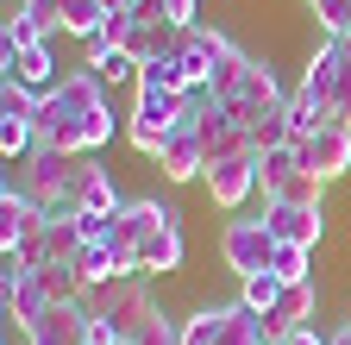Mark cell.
<instances>
[{"label": "cell", "mask_w": 351, "mask_h": 345, "mask_svg": "<svg viewBox=\"0 0 351 345\" xmlns=\"http://www.w3.org/2000/svg\"><path fill=\"white\" fill-rule=\"evenodd\" d=\"M107 139H113V101H107V82L95 69H75L51 95H38V145L69 151V157H95Z\"/></svg>", "instance_id": "cell-1"}, {"label": "cell", "mask_w": 351, "mask_h": 345, "mask_svg": "<svg viewBox=\"0 0 351 345\" xmlns=\"http://www.w3.org/2000/svg\"><path fill=\"white\" fill-rule=\"evenodd\" d=\"M88 308L113 326V339H138V333L163 314L157 301H151V276H113V283H101V289H88Z\"/></svg>", "instance_id": "cell-2"}, {"label": "cell", "mask_w": 351, "mask_h": 345, "mask_svg": "<svg viewBox=\"0 0 351 345\" xmlns=\"http://www.w3.org/2000/svg\"><path fill=\"white\" fill-rule=\"evenodd\" d=\"M169 220H182V213H176V207H163V201H125L119 213H113V257H119V270L125 276H138V251H145V239L157 233V226H169Z\"/></svg>", "instance_id": "cell-3"}, {"label": "cell", "mask_w": 351, "mask_h": 345, "mask_svg": "<svg viewBox=\"0 0 351 345\" xmlns=\"http://www.w3.org/2000/svg\"><path fill=\"white\" fill-rule=\"evenodd\" d=\"M301 88H314L332 113V126H351V57L339 38H326V45L307 57V75H301Z\"/></svg>", "instance_id": "cell-4"}, {"label": "cell", "mask_w": 351, "mask_h": 345, "mask_svg": "<svg viewBox=\"0 0 351 345\" xmlns=\"http://www.w3.org/2000/svg\"><path fill=\"white\" fill-rule=\"evenodd\" d=\"M75 163L82 157H69V151H51V145H38L25 163H19V189L38 201V207H57V201H69V182H75Z\"/></svg>", "instance_id": "cell-5"}, {"label": "cell", "mask_w": 351, "mask_h": 345, "mask_svg": "<svg viewBox=\"0 0 351 345\" xmlns=\"http://www.w3.org/2000/svg\"><path fill=\"white\" fill-rule=\"evenodd\" d=\"M219 257H226V270L245 283V276H257V270H270L276 233L263 226V220H226V233H219Z\"/></svg>", "instance_id": "cell-6"}, {"label": "cell", "mask_w": 351, "mask_h": 345, "mask_svg": "<svg viewBox=\"0 0 351 345\" xmlns=\"http://www.w3.org/2000/svg\"><path fill=\"white\" fill-rule=\"evenodd\" d=\"M314 308H320V283H314V276H307V283H282L276 308L263 314V339H270V345H289L295 333H307Z\"/></svg>", "instance_id": "cell-7"}, {"label": "cell", "mask_w": 351, "mask_h": 345, "mask_svg": "<svg viewBox=\"0 0 351 345\" xmlns=\"http://www.w3.org/2000/svg\"><path fill=\"white\" fill-rule=\"evenodd\" d=\"M201 182H207V201H213V207L239 213V207L251 201V189H257V151H245V157H213Z\"/></svg>", "instance_id": "cell-8"}, {"label": "cell", "mask_w": 351, "mask_h": 345, "mask_svg": "<svg viewBox=\"0 0 351 345\" xmlns=\"http://www.w3.org/2000/svg\"><path fill=\"white\" fill-rule=\"evenodd\" d=\"M176 45H182V25H169L163 0H145V7H132V32H125V51L151 63V57H169Z\"/></svg>", "instance_id": "cell-9"}, {"label": "cell", "mask_w": 351, "mask_h": 345, "mask_svg": "<svg viewBox=\"0 0 351 345\" xmlns=\"http://www.w3.org/2000/svg\"><path fill=\"white\" fill-rule=\"evenodd\" d=\"M226 107H232V113H239V119L251 126V119H263V113H276V107H289V95H282V82H276V69L251 57V69H245V82H239V95H232Z\"/></svg>", "instance_id": "cell-10"}, {"label": "cell", "mask_w": 351, "mask_h": 345, "mask_svg": "<svg viewBox=\"0 0 351 345\" xmlns=\"http://www.w3.org/2000/svg\"><path fill=\"white\" fill-rule=\"evenodd\" d=\"M69 207L75 213H119V189H113V169L101 157H82L75 163V182H69Z\"/></svg>", "instance_id": "cell-11"}, {"label": "cell", "mask_w": 351, "mask_h": 345, "mask_svg": "<svg viewBox=\"0 0 351 345\" xmlns=\"http://www.w3.org/2000/svg\"><path fill=\"white\" fill-rule=\"evenodd\" d=\"M157 169H163V182H201L207 176V145L195 132V119L169 132V145L157 151Z\"/></svg>", "instance_id": "cell-12"}, {"label": "cell", "mask_w": 351, "mask_h": 345, "mask_svg": "<svg viewBox=\"0 0 351 345\" xmlns=\"http://www.w3.org/2000/svg\"><path fill=\"white\" fill-rule=\"evenodd\" d=\"M263 226L276 233V245H307L314 251L326 233V213L320 207H289V201H263Z\"/></svg>", "instance_id": "cell-13"}, {"label": "cell", "mask_w": 351, "mask_h": 345, "mask_svg": "<svg viewBox=\"0 0 351 345\" xmlns=\"http://www.w3.org/2000/svg\"><path fill=\"white\" fill-rule=\"evenodd\" d=\"M0 82H19V88H32V95H51L57 88V63H51L44 45H25V51L0 45Z\"/></svg>", "instance_id": "cell-14"}, {"label": "cell", "mask_w": 351, "mask_h": 345, "mask_svg": "<svg viewBox=\"0 0 351 345\" xmlns=\"http://www.w3.org/2000/svg\"><path fill=\"white\" fill-rule=\"evenodd\" d=\"M232 51V38L226 32H213V25H195V32H182V45H176V57H182V69H189V88H207V75H213V63Z\"/></svg>", "instance_id": "cell-15"}, {"label": "cell", "mask_w": 351, "mask_h": 345, "mask_svg": "<svg viewBox=\"0 0 351 345\" xmlns=\"http://www.w3.org/2000/svg\"><path fill=\"white\" fill-rule=\"evenodd\" d=\"M301 157H307V169H314L320 182L345 176L351 169V126H320L314 139H301Z\"/></svg>", "instance_id": "cell-16"}, {"label": "cell", "mask_w": 351, "mask_h": 345, "mask_svg": "<svg viewBox=\"0 0 351 345\" xmlns=\"http://www.w3.org/2000/svg\"><path fill=\"white\" fill-rule=\"evenodd\" d=\"M182 257H189V239H182V220H169L145 239L138 251V276H169V270H182Z\"/></svg>", "instance_id": "cell-17"}, {"label": "cell", "mask_w": 351, "mask_h": 345, "mask_svg": "<svg viewBox=\"0 0 351 345\" xmlns=\"http://www.w3.org/2000/svg\"><path fill=\"white\" fill-rule=\"evenodd\" d=\"M88 69H95L101 82H113V88H125V82H132V88H138V57H132V51H113V45H95V38H88Z\"/></svg>", "instance_id": "cell-18"}, {"label": "cell", "mask_w": 351, "mask_h": 345, "mask_svg": "<svg viewBox=\"0 0 351 345\" xmlns=\"http://www.w3.org/2000/svg\"><path fill=\"white\" fill-rule=\"evenodd\" d=\"M75 270H82V283H88V289H101V283L125 276V270H119V257H113V239H88V245L75 251Z\"/></svg>", "instance_id": "cell-19"}, {"label": "cell", "mask_w": 351, "mask_h": 345, "mask_svg": "<svg viewBox=\"0 0 351 345\" xmlns=\"http://www.w3.org/2000/svg\"><path fill=\"white\" fill-rule=\"evenodd\" d=\"M101 19H107V0H57V32L82 38V45L101 32Z\"/></svg>", "instance_id": "cell-20"}, {"label": "cell", "mask_w": 351, "mask_h": 345, "mask_svg": "<svg viewBox=\"0 0 351 345\" xmlns=\"http://www.w3.org/2000/svg\"><path fill=\"white\" fill-rule=\"evenodd\" d=\"M289 126H295V145H301V139H314L320 126H332V113H326V101L314 88H295L289 95Z\"/></svg>", "instance_id": "cell-21"}, {"label": "cell", "mask_w": 351, "mask_h": 345, "mask_svg": "<svg viewBox=\"0 0 351 345\" xmlns=\"http://www.w3.org/2000/svg\"><path fill=\"white\" fill-rule=\"evenodd\" d=\"M226 320H232V301H213V308H195V314L182 320V345H219Z\"/></svg>", "instance_id": "cell-22"}, {"label": "cell", "mask_w": 351, "mask_h": 345, "mask_svg": "<svg viewBox=\"0 0 351 345\" xmlns=\"http://www.w3.org/2000/svg\"><path fill=\"white\" fill-rule=\"evenodd\" d=\"M295 169H307V157H301V145H276V151H257V189L270 195L282 176H295Z\"/></svg>", "instance_id": "cell-23"}, {"label": "cell", "mask_w": 351, "mask_h": 345, "mask_svg": "<svg viewBox=\"0 0 351 345\" xmlns=\"http://www.w3.org/2000/svg\"><path fill=\"white\" fill-rule=\"evenodd\" d=\"M44 308H57L51 295H44V283H38V270L7 295V320H19V326H32V320H44Z\"/></svg>", "instance_id": "cell-24"}, {"label": "cell", "mask_w": 351, "mask_h": 345, "mask_svg": "<svg viewBox=\"0 0 351 345\" xmlns=\"http://www.w3.org/2000/svg\"><path fill=\"white\" fill-rule=\"evenodd\" d=\"M138 88H169V95H195L189 88V69H182V57H151L145 69H138Z\"/></svg>", "instance_id": "cell-25"}, {"label": "cell", "mask_w": 351, "mask_h": 345, "mask_svg": "<svg viewBox=\"0 0 351 345\" xmlns=\"http://www.w3.org/2000/svg\"><path fill=\"white\" fill-rule=\"evenodd\" d=\"M245 69H251V57L232 45L226 57L213 63V75H207V95H213V101H232V95H239V82H245Z\"/></svg>", "instance_id": "cell-26"}, {"label": "cell", "mask_w": 351, "mask_h": 345, "mask_svg": "<svg viewBox=\"0 0 351 345\" xmlns=\"http://www.w3.org/2000/svg\"><path fill=\"white\" fill-rule=\"evenodd\" d=\"M38 283H44V295H51V301H82V295H88V283H82L75 264H38Z\"/></svg>", "instance_id": "cell-27"}, {"label": "cell", "mask_w": 351, "mask_h": 345, "mask_svg": "<svg viewBox=\"0 0 351 345\" xmlns=\"http://www.w3.org/2000/svg\"><path fill=\"white\" fill-rule=\"evenodd\" d=\"M276 295H282V276H276V270H257V276L239 283V301H245V308H257V314H270Z\"/></svg>", "instance_id": "cell-28"}, {"label": "cell", "mask_w": 351, "mask_h": 345, "mask_svg": "<svg viewBox=\"0 0 351 345\" xmlns=\"http://www.w3.org/2000/svg\"><path fill=\"white\" fill-rule=\"evenodd\" d=\"M251 139H257V151H276V145H295V126H289V107H276V113L251 119Z\"/></svg>", "instance_id": "cell-29"}, {"label": "cell", "mask_w": 351, "mask_h": 345, "mask_svg": "<svg viewBox=\"0 0 351 345\" xmlns=\"http://www.w3.org/2000/svg\"><path fill=\"white\" fill-rule=\"evenodd\" d=\"M270 270H276L282 283H307V276H314V251H307V245H276Z\"/></svg>", "instance_id": "cell-30"}, {"label": "cell", "mask_w": 351, "mask_h": 345, "mask_svg": "<svg viewBox=\"0 0 351 345\" xmlns=\"http://www.w3.org/2000/svg\"><path fill=\"white\" fill-rule=\"evenodd\" d=\"M44 38H51V32H44V25H38V19H32L25 7H19V13L7 19V32H0V45H13V51H25V45H44Z\"/></svg>", "instance_id": "cell-31"}, {"label": "cell", "mask_w": 351, "mask_h": 345, "mask_svg": "<svg viewBox=\"0 0 351 345\" xmlns=\"http://www.w3.org/2000/svg\"><path fill=\"white\" fill-rule=\"evenodd\" d=\"M307 7L326 25V38H351V0H307Z\"/></svg>", "instance_id": "cell-32"}, {"label": "cell", "mask_w": 351, "mask_h": 345, "mask_svg": "<svg viewBox=\"0 0 351 345\" xmlns=\"http://www.w3.org/2000/svg\"><path fill=\"white\" fill-rule=\"evenodd\" d=\"M132 345H182V320H169V314H157L138 339H132Z\"/></svg>", "instance_id": "cell-33"}, {"label": "cell", "mask_w": 351, "mask_h": 345, "mask_svg": "<svg viewBox=\"0 0 351 345\" xmlns=\"http://www.w3.org/2000/svg\"><path fill=\"white\" fill-rule=\"evenodd\" d=\"M163 13H169V25L195 32V25H201V0H163Z\"/></svg>", "instance_id": "cell-34"}, {"label": "cell", "mask_w": 351, "mask_h": 345, "mask_svg": "<svg viewBox=\"0 0 351 345\" xmlns=\"http://www.w3.org/2000/svg\"><path fill=\"white\" fill-rule=\"evenodd\" d=\"M289 345H332V339H320V333H314V326H307V333H295V339H289Z\"/></svg>", "instance_id": "cell-35"}, {"label": "cell", "mask_w": 351, "mask_h": 345, "mask_svg": "<svg viewBox=\"0 0 351 345\" xmlns=\"http://www.w3.org/2000/svg\"><path fill=\"white\" fill-rule=\"evenodd\" d=\"M332 345H351V320H345V326H339V333H332Z\"/></svg>", "instance_id": "cell-36"}, {"label": "cell", "mask_w": 351, "mask_h": 345, "mask_svg": "<svg viewBox=\"0 0 351 345\" xmlns=\"http://www.w3.org/2000/svg\"><path fill=\"white\" fill-rule=\"evenodd\" d=\"M339 45H345V57H351V38H339Z\"/></svg>", "instance_id": "cell-37"}, {"label": "cell", "mask_w": 351, "mask_h": 345, "mask_svg": "<svg viewBox=\"0 0 351 345\" xmlns=\"http://www.w3.org/2000/svg\"><path fill=\"white\" fill-rule=\"evenodd\" d=\"M113 345H132V339H113Z\"/></svg>", "instance_id": "cell-38"}]
</instances>
